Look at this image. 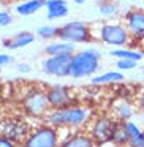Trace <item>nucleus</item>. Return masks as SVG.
<instances>
[{"label": "nucleus", "instance_id": "6e6552de", "mask_svg": "<svg viewBox=\"0 0 144 147\" xmlns=\"http://www.w3.org/2000/svg\"><path fill=\"white\" fill-rule=\"evenodd\" d=\"M116 125V119L112 117H98L93 122L92 128H90V136L95 141V144L100 146H106L111 144V136H112V130Z\"/></svg>", "mask_w": 144, "mask_h": 147}, {"label": "nucleus", "instance_id": "393cba45", "mask_svg": "<svg viewBox=\"0 0 144 147\" xmlns=\"http://www.w3.org/2000/svg\"><path fill=\"white\" fill-rule=\"evenodd\" d=\"M125 125H127V130H128V133H130V136H136V134H139L141 131H143L139 128V125H136L135 122H131V120H127Z\"/></svg>", "mask_w": 144, "mask_h": 147}, {"label": "nucleus", "instance_id": "a211bd4d", "mask_svg": "<svg viewBox=\"0 0 144 147\" xmlns=\"http://www.w3.org/2000/svg\"><path fill=\"white\" fill-rule=\"evenodd\" d=\"M60 147H95V141L90 134H74L68 138Z\"/></svg>", "mask_w": 144, "mask_h": 147}, {"label": "nucleus", "instance_id": "5701e85b", "mask_svg": "<svg viewBox=\"0 0 144 147\" xmlns=\"http://www.w3.org/2000/svg\"><path fill=\"white\" fill-rule=\"evenodd\" d=\"M138 62L135 60H125V59H119L117 62H116V67H117L119 71H128V70H133V68H136Z\"/></svg>", "mask_w": 144, "mask_h": 147}, {"label": "nucleus", "instance_id": "c85d7f7f", "mask_svg": "<svg viewBox=\"0 0 144 147\" xmlns=\"http://www.w3.org/2000/svg\"><path fill=\"white\" fill-rule=\"evenodd\" d=\"M138 108L144 112V90L139 93V95H138Z\"/></svg>", "mask_w": 144, "mask_h": 147}, {"label": "nucleus", "instance_id": "cd10ccee", "mask_svg": "<svg viewBox=\"0 0 144 147\" xmlns=\"http://www.w3.org/2000/svg\"><path fill=\"white\" fill-rule=\"evenodd\" d=\"M11 60H13V59H11L8 54H0V67H3V65L11 63Z\"/></svg>", "mask_w": 144, "mask_h": 147}, {"label": "nucleus", "instance_id": "dca6fc26", "mask_svg": "<svg viewBox=\"0 0 144 147\" xmlns=\"http://www.w3.org/2000/svg\"><path fill=\"white\" fill-rule=\"evenodd\" d=\"M124 81V74L122 71H106L103 74L92 78L90 82L93 86H105V84H116V82H122Z\"/></svg>", "mask_w": 144, "mask_h": 147}, {"label": "nucleus", "instance_id": "9d476101", "mask_svg": "<svg viewBox=\"0 0 144 147\" xmlns=\"http://www.w3.org/2000/svg\"><path fill=\"white\" fill-rule=\"evenodd\" d=\"M46 95H48L49 106L52 109H64L71 106V103H73L70 90L65 86H51L46 90Z\"/></svg>", "mask_w": 144, "mask_h": 147}, {"label": "nucleus", "instance_id": "c9c22d12", "mask_svg": "<svg viewBox=\"0 0 144 147\" xmlns=\"http://www.w3.org/2000/svg\"><path fill=\"white\" fill-rule=\"evenodd\" d=\"M143 5H144V0H143Z\"/></svg>", "mask_w": 144, "mask_h": 147}, {"label": "nucleus", "instance_id": "2f4dec72", "mask_svg": "<svg viewBox=\"0 0 144 147\" xmlns=\"http://www.w3.org/2000/svg\"><path fill=\"white\" fill-rule=\"evenodd\" d=\"M101 147H120V146H114V144H111V146H101Z\"/></svg>", "mask_w": 144, "mask_h": 147}, {"label": "nucleus", "instance_id": "2eb2a0df", "mask_svg": "<svg viewBox=\"0 0 144 147\" xmlns=\"http://www.w3.org/2000/svg\"><path fill=\"white\" fill-rule=\"evenodd\" d=\"M45 5L46 0H24L22 3H19L16 7V11L21 16H30V14L37 13L38 10H41Z\"/></svg>", "mask_w": 144, "mask_h": 147}, {"label": "nucleus", "instance_id": "1a4fd4ad", "mask_svg": "<svg viewBox=\"0 0 144 147\" xmlns=\"http://www.w3.org/2000/svg\"><path fill=\"white\" fill-rule=\"evenodd\" d=\"M125 27L131 35V40L144 41V10H128L125 14Z\"/></svg>", "mask_w": 144, "mask_h": 147}, {"label": "nucleus", "instance_id": "6ab92c4d", "mask_svg": "<svg viewBox=\"0 0 144 147\" xmlns=\"http://www.w3.org/2000/svg\"><path fill=\"white\" fill-rule=\"evenodd\" d=\"M135 114V109L133 106L130 105L128 101H125V100H122V101H119L117 105L114 106V115H116V120H130L131 117H133Z\"/></svg>", "mask_w": 144, "mask_h": 147}, {"label": "nucleus", "instance_id": "423d86ee", "mask_svg": "<svg viewBox=\"0 0 144 147\" xmlns=\"http://www.w3.org/2000/svg\"><path fill=\"white\" fill-rule=\"evenodd\" d=\"M24 147H59L57 131L51 125L38 127L26 138Z\"/></svg>", "mask_w": 144, "mask_h": 147}, {"label": "nucleus", "instance_id": "473e14b6", "mask_svg": "<svg viewBox=\"0 0 144 147\" xmlns=\"http://www.w3.org/2000/svg\"><path fill=\"white\" fill-rule=\"evenodd\" d=\"M143 123H144V112H143Z\"/></svg>", "mask_w": 144, "mask_h": 147}, {"label": "nucleus", "instance_id": "4be33fe9", "mask_svg": "<svg viewBox=\"0 0 144 147\" xmlns=\"http://www.w3.org/2000/svg\"><path fill=\"white\" fill-rule=\"evenodd\" d=\"M59 30H60V27L55 26H41L37 30V35L41 40H54L59 38Z\"/></svg>", "mask_w": 144, "mask_h": 147}, {"label": "nucleus", "instance_id": "f704fd0d", "mask_svg": "<svg viewBox=\"0 0 144 147\" xmlns=\"http://www.w3.org/2000/svg\"><path fill=\"white\" fill-rule=\"evenodd\" d=\"M0 73H2V67H0Z\"/></svg>", "mask_w": 144, "mask_h": 147}, {"label": "nucleus", "instance_id": "f257e3e1", "mask_svg": "<svg viewBox=\"0 0 144 147\" xmlns=\"http://www.w3.org/2000/svg\"><path fill=\"white\" fill-rule=\"evenodd\" d=\"M100 60H101V54L97 49H84V51L76 52L71 59L70 76L74 79L92 76L98 71Z\"/></svg>", "mask_w": 144, "mask_h": 147}, {"label": "nucleus", "instance_id": "72a5a7b5", "mask_svg": "<svg viewBox=\"0 0 144 147\" xmlns=\"http://www.w3.org/2000/svg\"><path fill=\"white\" fill-rule=\"evenodd\" d=\"M130 2H136V0H130Z\"/></svg>", "mask_w": 144, "mask_h": 147}, {"label": "nucleus", "instance_id": "7c9ffc66", "mask_svg": "<svg viewBox=\"0 0 144 147\" xmlns=\"http://www.w3.org/2000/svg\"><path fill=\"white\" fill-rule=\"evenodd\" d=\"M87 0H74V3H78V5H82V3H86Z\"/></svg>", "mask_w": 144, "mask_h": 147}, {"label": "nucleus", "instance_id": "f03ea898", "mask_svg": "<svg viewBox=\"0 0 144 147\" xmlns=\"http://www.w3.org/2000/svg\"><path fill=\"white\" fill-rule=\"evenodd\" d=\"M89 119V111L79 106H68L64 109H52L46 114V122L51 127H81Z\"/></svg>", "mask_w": 144, "mask_h": 147}, {"label": "nucleus", "instance_id": "7ed1b4c3", "mask_svg": "<svg viewBox=\"0 0 144 147\" xmlns=\"http://www.w3.org/2000/svg\"><path fill=\"white\" fill-rule=\"evenodd\" d=\"M100 40L108 46L114 48H125L130 45L131 35L125 24L120 22H106L100 27Z\"/></svg>", "mask_w": 144, "mask_h": 147}, {"label": "nucleus", "instance_id": "e433bc0d", "mask_svg": "<svg viewBox=\"0 0 144 147\" xmlns=\"http://www.w3.org/2000/svg\"><path fill=\"white\" fill-rule=\"evenodd\" d=\"M143 74H144V70H143Z\"/></svg>", "mask_w": 144, "mask_h": 147}, {"label": "nucleus", "instance_id": "39448f33", "mask_svg": "<svg viewBox=\"0 0 144 147\" xmlns=\"http://www.w3.org/2000/svg\"><path fill=\"white\" fill-rule=\"evenodd\" d=\"M22 106H24L27 114L32 115V117H43V115L48 114L49 108H51L46 92H43L38 87L30 89L29 92L24 95Z\"/></svg>", "mask_w": 144, "mask_h": 147}, {"label": "nucleus", "instance_id": "20e7f679", "mask_svg": "<svg viewBox=\"0 0 144 147\" xmlns=\"http://www.w3.org/2000/svg\"><path fill=\"white\" fill-rule=\"evenodd\" d=\"M59 40L67 43H89L92 41V33L90 27L82 21H71L60 27L59 30Z\"/></svg>", "mask_w": 144, "mask_h": 147}, {"label": "nucleus", "instance_id": "f8f14e48", "mask_svg": "<svg viewBox=\"0 0 144 147\" xmlns=\"http://www.w3.org/2000/svg\"><path fill=\"white\" fill-rule=\"evenodd\" d=\"M46 10H48V19H60L68 14V3L67 0H46Z\"/></svg>", "mask_w": 144, "mask_h": 147}, {"label": "nucleus", "instance_id": "a878e982", "mask_svg": "<svg viewBox=\"0 0 144 147\" xmlns=\"http://www.w3.org/2000/svg\"><path fill=\"white\" fill-rule=\"evenodd\" d=\"M11 14L7 11H0V27H7L11 24Z\"/></svg>", "mask_w": 144, "mask_h": 147}, {"label": "nucleus", "instance_id": "f3484780", "mask_svg": "<svg viewBox=\"0 0 144 147\" xmlns=\"http://www.w3.org/2000/svg\"><path fill=\"white\" fill-rule=\"evenodd\" d=\"M74 45L67 41H54L45 48V52L48 55H57V54H74Z\"/></svg>", "mask_w": 144, "mask_h": 147}, {"label": "nucleus", "instance_id": "9b49d317", "mask_svg": "<svg viewBox=\"0 0 144 147\" xmlns=\"http://www.w3.org/2000/svg\"><path fill=\"white\" fill-rule=\"evenodd\" d=\"M35 41V35L32 32H19L16 35H13L11 38L3 40V46L7 49H21V48H26V46L32 45Z\"/></svg>", "mask_w": 144, "mask_h": 147}, {"label": "nucleus", "instance_id": "0eeeda50", "mask_svg": "<svg viewBox=\"0 0 144 147\" xmlns=\"http://www.w3.org/2000/svg\"><path fill=\"white\" fill-rule=\"evenodd\" d=\"M73 54H57L49 55L43 62V71L55 78H67L70 76V65Z\"/></svg>", "mask_w": 144, "mask_h": 147}, {"label": "nucleus", "instance_id": "4468645a", "mask_svg": "<svg viewBox=\"0 0 144 147\" xmlns=\"http://www.w3.org/2000/svg\"><path fill=\"white\" fill-rule=\"evenodd\" d=\"M2 136L16 142V141L22 139L26 136V125L16 123V122H8V123H5L3 130H2Z\"/></svg>", "mask_w": 144, "mask_h": 147}, {"label": "nucleus", "instance_id": "c756f323", "mask_svg": "<svg viewBox=\"0 0 144 147\" xmlns=\"http://www.w3.org/2000/svg\"><path fill=\"white\" fill-rule=\"evenodd\" d=\"M18 70L22 71V73H29V71H30V67H29L27 63H19V65H18Z\"/></svg>", "mask_w": 144, "mask_h": 147}, {"label": "nucleus", "instance_id": "b1692460", "mask_svg": "<svg viewBox=\"0 0 144 147\" xmlns=\"http://www.w3.org/2000/svg\"><path fill=\"white\" fill-rule=\"evenodd\" d=\"M127 147H144V130L136 136H131Z\"/></svg>", "mask_w": 144, "mask_h": 147}, {"label": "nucleus", "instance_id": "bb28decb", "mask_svg": "<svg viewBox=\"0 0 144 147\" xmlns=\"http://www.w3.org/2000/svg\"><path fill=\"white\" fill-rule=\"evenodd\" d=\"M0 147H16V146H14V141L8 139L5 136H0Z\"/></svg>", "mask_w": 144, "mask_h": 147}, {"label": "nucleus", "instance_id": "ddd939ff", "mask_svg": "<svg viewBox=\"0 0 144 147\" xmlns=\"http://www.w3.org/2000/svg\"><path fill=\"white\" fill-rule=\"evenodd\" d=\"M130 133L127 130V125L124 120H116L114 130H112V136H111V144L114 146H120V147H127L130 142Z\"/></svg>", "mask_w": 144, "mask_h": 147}, {"label": "nucleus", "instance_id": "aec40b11", "mask_svg": "<svg viewBox=\"0 0 144 147\" xmlns=\"http://www.w3.org/2000/svg\"><path fill=\"white\" fill-rule=\"evenodd\" d=\"M111 55L119 59H125V60H135V62H139L141 59L144 57V54L141 51H135V49H127V48H116L111 51Z\"/></svg>", "mask_w": 144, "mask_h": 147}, {"label": "nucleus", "instance_id": "412c9836", "mask_svg": "<svg viewBox=\"0 0 144 147\" xmlns=\"http://www.w3.org/2000/svg\"><path fill=\"white\" fill-rule=\"evenodd\" d=\"M98 11L101 16L111 18L119 11V5L116 0H100L98 2Z\"/></svg>", "mask_w": 144, "mask_h": 147}]
</instances>
